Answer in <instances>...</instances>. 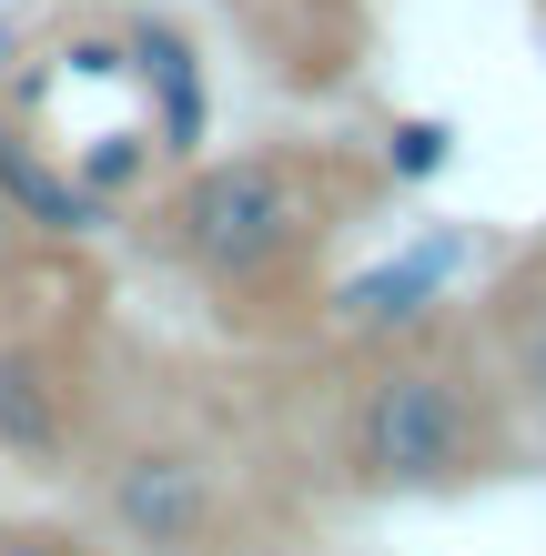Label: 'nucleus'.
<instances>
[{
	"label": "nucleus",
	"instance_id": "1",
	"mask_svg": "<svg viewBox=\"0 0 546 556\" xmlns=\"http://www.w3.org/2000/svg\"><path fill=\"white\" fill-rule=\"evenodd\" d=\"M395 173L365 142H253V152H192L142 203L152 264L182 274L213 304L223 334L304 344L325 334L334 243L395 203Z\"/></svg>",
	"mask_w": 546,
	"mask_h": 556
},
{
	"label": "nucleus",
	"instance_id": "2",
	"mask_svg": "<svg viewBox=\"0 0 546 556\" xmlns=\"http://www.w3.org/2000/svg\"><path fill=\"white\" fill-rule=\"evenodd\" d=\"M526 415L506 405L475 314H415L395 334H344L325 405V466L355 506H456L526 476Z\"/></svg>",
	"mask_w": 546,
	"mask_h": 556
},
{
	"label": "nucleus",
	"instance_id": "3",
	"mask_svg": "<svg viewBox=\"0 0 546 556\" xmlns=\"http://www.w3.org/2000/svg\"><path fill=\"white\" fill-rule=\"evenodd\" d=\"M91 506L122 556H223V536H233V476L182 425H142V435L102 445Z\"/></svg>",
	"mask_w": 546,
	"mask_h": 556
},
{
	"label": "nucleus",
	"instance_id": "4",
	"mask_svg": "<svg viewBox=\"0 0 546 556\" xmlns=\"http://www.w3.org/2000/svg\"><path fill=\"white\" fill-rule=\"evenodd\" d=\"M81 445H91L81 365L51 334H0V455L30 476H72Z\"/></svg>",
	"mask_w": 546,
	"mask_h": 556
},
{
	"label": "nucleus",
	"instance_id": "5",
	"mask_svg": "<svg viewBox=\"0 0 546 556\" xmlns=\"http://www.w3.org/2000/svg\"><path fill=\"white\" fill-rule=\"evenodd\" d=\"M223 11L243 21V41L264 51V72L283 91H344L365 72V0H223Z\"/></svg>",
	"mask_w": 546,
	"mask_h": 556
},
{
	"label": "nucleus",
	"instance_id": "6",
	"mask_svg": "<svg viewBox=\"0 0 546 556\" xmlns=\"http://www.w3.org/2000/svg\"><path fill=\"white\" fill-rule=\"evenodd\" d=\"M466 314H475V334H486V354H496L506 405L526 415V435H546V223L486 274V293H475Z\"/></svg>",
	"mask_w": 546,
	"mask_h": 556
},
{
	"label": "nucleus",
	"instance_id": "7",
	"mask_svg": "<svg viewBox=\"0 0 546 556\" xmlns=\"http://www.w3.org/2000/svg\"><path fill=\"white\" fill-rule=\"evenodd\" d=\"M122 51H132V91H142V132L163 162H192L213 142V72H203V41L163 11H122Z\"/></svg>",
	"mask_w": 546,
	"mask_h": 556
},
{
	"label": "nucleus",
	"instance_id": "8",
	"mask_svg": "<svg viewBox=\"0 0 546 556\" xmlns=\"http://www.w3.org/2000/svg\"><path fill=\"white\" fill-rule=\"evenodd\" d=\"M456 264H466V233H426V243H405L395 264L344 274V283L325 293V334H395V324L435 314L445 283H456Z\"/></svg>",
	"mask_w": 546,
	"mask_h": 556
},
{
	"label": "nucleus",
	"instance_id": "9",
	"mask_svg": "<svg viewBox=\"0 0 546 556\" xmlns=\"http://www.w3.org/2000/svg\"><path fill=\"white\" fill-rule=\"evenodd\" d=\"M0 203H11L41 243H91L112 223V203L72 173V162H51L41 142L21 132V112H0Z\"/></svg>",
	"mask_w": 546,
	"mask_h": 556
},
{
	"label": "nucleus",
	"instance_id": "10",
	"mask_svg": "<svg viewBox=\"0 0 546 556\" xmlns=\"http://www.w3.org/2000/svg\"><path fill=\"white\" fill-rule=\"evenodd\" d=\"M152 162H163V152H152V132H91V142L72 152V173H81V182L122 213V203H132V192L152 182Z\"/></svg>",
	"mask_w": 546,
	"mask_h": 556
},
{
	"label": "nucleus",
	"instance_id": "11",
	"mask_svg": "<svg viewBox=\"0 0 546 556\" xmlns=\"http://www.w3.org/2000/svg\"><path fill=\"white\" fill-rule=\"evenodd\" d=\"M445 162H456V122H435V112H405L395 132H384V173H395V182H435Z\"/></svg>",
	"mask_w": 546,
	"mask_h": 556
},
{
	"label": "nucleus",
	"instance_id": "12",
	"mask_svg": "<svg viewBox=\"0 0 546 556\" xmlns=\"http://www.w3.org/2000/svg\"><path fill=\"white\" fill-rule=\"evenodd\" d=\"M61 72L72 81H132V51H122V21H81V30H61Z\"/></svg>",
	"mask_w": 546,
	"mask_h": 556
},
{
	"label": "nucleus",
	"instance_id": "13",
	"mask_svg": "<svg viewBox=\"0 0 546 556\" xmlns=\"http://www.w3.org/2000/svg\"><path fill=\"white\" fill-rule=\"evenodd\" d=\"M0 556H102V546H81L72 527H30V516H0Z\"/></svg>",
	"mask_w": 546,
	"mask_h": 556
},
{
	"label": "nucleus",
	"instance_id": "14",
	"mask_svg": "<svg viewBox=\"0 0 546 556\" xmlns=\"http://www.w3.org/2000/svg\"><path fill=\"white\" fill-rule=\"evenodd\" d=\"M30 264H41V233H30V223L0 203V293H21V283H30Z\"/></svg>",
	"mask_w": 546,
	"mask_h": 556
}]
</instances>
